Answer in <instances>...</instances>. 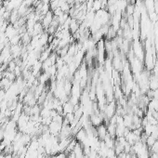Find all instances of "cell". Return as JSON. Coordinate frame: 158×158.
<instances>
[{"label": "cell", "instance_id": "cell-1", "mask_svg": "<svg viewBox=\"0 0 158 158\" xmlns=\"http://www.w3.org/2000/svg\"><path fill=\"white\" fill-rule=\"evenodd\" d=\"M97 129V137L100 139V141H103V139L106 137V135L108 134L107 131V126L105 124H102L96 128Z\"/></svg>", "mask_w": 158, "mask_h": 158}, {"label": "cell", "instance_id": "cell-2", "mask_svg": "<svg viewBox=\"0 0 158 158\" xmlns=\"http://www.w3.org/2000/svg\"><path fill=\"white\" fill-rule=\"evenodd\" d=\"M5 35H6V36L8 37V39L10 40L12 37H14L15 35H19V32H18V30L13 26V24H9L8 27H7V29H6Z\"/></svg>", "mask_w": 158, "mask_h": 158}, {"label": "cell", "instance_id": "cell-3", "mask_svg": "<svg viewBox=\"0 0 158 158\" xmlns=\"http://www.w3.org/2000/svg\"><path fill=\"white\" fill-rule=\"evenodd\" d=\"M149 87L151 90H155L158 88V76L156 75H150L149 78Z\"/></svg>", "mask_w": 158, "mask_h": 158}, {"label": "cell", "instance_id": "cell-4", "mask_svg": "<svg viewBox=\"0 0 158 158\" xmlns=\"http://www.w3.org/2000/svg\"><path fill=\"white\" fill-rule=\"evenodd\" d=\"M62 108H63V116L67 115V113H72L74 111V106L69 100L64 103H62Z\"/></svg>", "mask_w": 158, "mask_h": 158}, {"label": "cell", "instance_id": "cell-5", "mask_svg": "<svg viewBox=\"0 0 158 158\" xmlns=\"http://www.w3.org/2000/svg\"><path fill=\"white\" fill-rule=\"evenodd\" d=\"M147 110L152 112H158V100L152 99L147 105Z\"/></svg>", "mask_w": 158, "mask_h": 158}, {"label": "cell", "instance_id": "cell-6", "mask_svg": "<svg viewBox=\"0 0 158 158\" xmlns=\"http://www.w3.org/2000/svg\"><path fill=\"white\" fill-rule=\"evenodd\" d=\"M153 126H154V125H151V124H149V123H147L145 126H142L143 133L146 135V136H151L152 132H153Z\"/></svg>", "mask_w": 158, "mask_h": 158}, {"label": "cell", "instance_id": "cell-7", "mask_svg": "<svg viewBox=\"0 0 158 158\" xmlns=\"http://www.w3.org/2000/svg\"><path fill=\"white\" fill-rule=\"evenodd\" d=\"M155 141H156V140H155V139H154L153 136H148L147 139H146V142H145V144H146L147 146H148V148L150 149V148L154 144Z\"/></svg>", "mask_w": 158, "mask_h": 158}, {"label": "cell", "instance_id": "cell-8", "mask_svg": "<svg viewBox=\"0 0 158 158\" xmlns=\"http://www.w3.org/2000/svg\"><path fill=\"white\" fill-rule=\"evenodd\" d=\"M126 158H138V157L136 156V154H132V153H129V154H126Z\"/></svg>", "mask_w": 158, "mask_h": 158}, {"label": "cell", "instance_id": "cell-9", "mask_svg": "<svg viewBox=\"0 0 158 158\" xmlns=\"http://www.w3.org/2000/svg\"><path fill=\"white\" fill-rule=\"evenodd\" d=\"M154 98L153 99H156V100H158V88L157 89H155V90H154Z\"/></svg>", "mask_w": 158, "mask_h": 158}, {"label": "cell", "instance_id": "cell-10", "mask_svg": "<svg viewBox=\"0 0 158 158\" xmlns=\"http://www.w3.org/2000/svg\"><path fill=\"white\" fill-rule=\"evenodd\" d=\"M67 158H76V156H75V154H74V152H72V153H70V154H67Z\"/></svg>", "mask_w": 158, "mask_h": 158}, {"label": "cell", "instance_id": "cell-11", "mask_svg": "<svg viewBox=\"0 0 158 158\" xmlns=\"http://www.w3.org/2000/svg\"><path fill=\"white\" fill-rule=\"evenodd\" d=\"M79 2H81V3H83V2H87V0H78Z\"/></svg>", "mask_w": 158, "mask_h": 158}]
</instances>
